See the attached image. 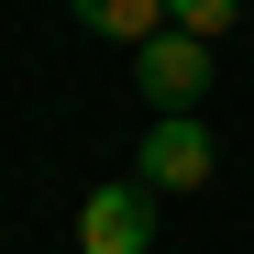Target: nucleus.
<instances>
[{
	"mask_svg": "<svg viewBox=\"0 0 254 254\" xmlns=\"http://www.w3.org/2000/svg\"><path fill=\"white\" fill-rule=\"evenodd\" d=\"M210 122L199 111H177V122H144V155H133V177L155 188V199H188V188H210Z\"/></svg>",
	"mask_w": 254,
	"mask_h": 254,
	"instance_id": "f257e3e1",
	"label": "nucleus"
},
{
	"mask_svg": "<svg viewBox=\"0 0 254 254\" xmlns=\"http://www.w3.org/2000/svg\"><path fill=\"white\" fill-rule=\"evenodd\" d=\"M133 89L155 100V122H177L210 100V45H188V33H155V45L133 56Z\"/></svg>",
	"mask_w": 254,
	"mask_h": 254,
	"instance_id": "f03ea898",
	"label": "nucleus"
},
{
	"mask_svg": "<svg viewBox=\"0 0 254 254\" xmlns=\"http://www.w3.org/2000/svg\"><path fill=\"white\" fill-rule=\"evenodd\" d=\"M77 254H155V188H144V177L89 188V210H77Z\"/></svg>",
	"mask_w": 254,
	"mask_h": 254,
	"instance_id": "7ed1b4c3",
	"label": "nucleus"
},
{
	"mask_svg": "<svg viewBox=\"0 0 254 254\" xmlns=\"http://www.w3.org/2000/svg\"><path fill=\"white\" fill-rule=\"evenodd\" d=\"M66 11L89 22V33H111V45H133V56L166 33V0H66Z\"/></svg>",
	"mask_w": 254,
	"mask_h": 254,
	"instance_id": "20e7f679",
	"label": "nucleus"
},
{
	"mask_svg": "<svg viewBox=\"0 0 254 254\" xmlns=\"http://www.w3.org/2000/svg\"><path fill=\"white\" fill-rule=\"evenodd\" d=\"M166 33H188V45H221V33H232V0H166Z\"/></svg>",
	"mask_w": 254,
	"mask_h": 254,
	"instance_id": "39448f33",
	"label": "nucleus"
}]
</instances>
